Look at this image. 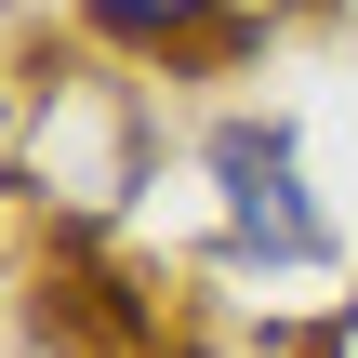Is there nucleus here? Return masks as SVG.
<instances>
[{"label": "nucleus", "instance_id": "f257e3e1", "mask_svg": "<svg viewBox=\"0 0 358 358\" xmlns=\"http://www.w3.org/2000/svg\"><path fill=\"white\" fill-rule=\"evenodd\" d=\"M199 173H213V199H226V252H239V266L306 279V266H332V252H345L332 199L306 186V133H292L279 106L213 120V133H199Z\"/></svg>", "mask_w": 358, "mask_h": 358}]
</instances>
